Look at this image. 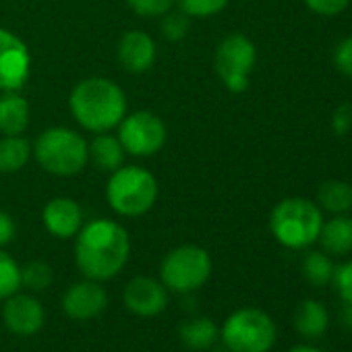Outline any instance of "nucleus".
Returning a JSON list of instances; mask_svg holds the SVG:
<instances>
[{"mask_svg": "<svg viewBox=\"0 0 352 352\" xmlns=\"http://www.w3.org/2000/svg\"><path fill=\"white\" fill-rule=\"evenodd\" d=\"M131 241L114 220H94L77 232L75 261L79 272L98 282L112 280L129 261Z\"/></svg>", "mask_w": 352, "mask_h": 352, "instance_id": "f257e3e1", "label": "nucleus"}, {"mask_svg": "<svg viewBox=\"0 0 352 352\" xmlns=\"http://www.w3.org/2000/svg\"><path fill=\"white\" fill-rule=\"evenodd\" d=\"M69 104L75 120L94 133H104L118 126L126 110L122 89L114 81L102 77H91L77 83Z\"/></svg>", "mask_w": 352, "mask_h": 352, "instance_id": "f03ea898", "label": "nucleus"}, {"mask_svg": "<svg viewBox=\"0 0 352 352\" xmlns=\"http://www.w3.org/2000/svg\"><path fill=\"white\" fill-rule=\"evenodd\" d=\"M323 226V212L317 204L302 197L280 201L270 216L274 239L286 249H307L317 243Z\"/></svg>", "mask_w": 352, "mask_h": 352, "instance_id": "7ed1b4c3", "label": "nucleus"}, {"mask_svg": "<svg viewBox=\"0 0 352 352\" xmlns=\"http://www.w3.org/2000/svg\"><path fill=\"white\" fill-rule=\"evenodd\" d=\"M106 197L110 208L124 218L147 214L157 199L155 176L139 166L116 168L108 181Z\"/></svg>", "mask_w": 352, "mask_h": 352, "instance_id": "20e7f679", "label": "nucleus"}, {"mask_svg": "<svg viewBox=\"0 0 352 352\" xmlns=\"http://www.w3.org/2000/svg\"><path fill=\"white\" fill-rule=\"evenodd\" d=\"M276 338L274 319L255 307L236 309L220 327V340L228 352H270Z\"/></svg>", "mask_w": 352, "mask_h": 352, "instance_id": "39448f33", "label": "nucleus"}, {"mask_svg": "<svg viewBox=\"0 0 352 352\" xmlns=\"http://www.w3.org/2000/svg\"><path fill=\"white\" fill-rule=\"evenodd\" d=\"M36 157L46 172L56 176H73L85 168L89 147L79 133L65 126H54L46 129L38 137Z\"/></svg>", "mask_w": 352, "mask_h": 352, "instance_id": "423d86ee", "label": "nucleus"}, {"mask_svg": "<svg viewBox=\"0 0 352 352\" xmlns=\"http://www.w3.org/2000/svg\"><path fill=\"white\" fill-rule=\"evenodd\" d=\"M212 276V257L197 245L172 249L160 265V282L172 292H195Z\"/></svg>", "mask_w": 352, "mask_h": 352, "instance_id": "0eeeda50", "label": "nucleus"}, {"mask_svg": "<svg viewBox=\"0 0 352 352\" xmlns=\"http://www.w3.org/2000/svg\"><path fill=\"white\" fill-rule=\"evenodd\" d=\"M257 60L255 44L243 34L226 36L216 50V71L228 91L241 94L249 87V77Z\"/></svg>", "mask_w": 352, "mask_h": 352, "instance_id": "6e6552de", "label": "nucleus"}, {"mask_svg": "<svg viewBox=\"0 0 352 352\" xmlns=\"http://www.w3.org/2000/svg\"><path fill=\"white\" fill-rule=\"evenodd\" d=\"M118 141L133 155H153L166 143V124L153 112L141 110L120 120Z\"/></svg>", "mask_w": 352, "mask_h": 352, "instance_id": "1a4fd4ad", "label": "nucleus"}, {"mask_svg": "<svg viewBox=\"0 0 352 352\" xmlns=\"http://www.w3.org/2000/svg\"><path fill=\"white\" fill-rule=\"evenodd\" d=\"M32 56L28 46L0 28V91H17L30 77Z\"/></svg>", "mask_w": 352, "mask_h": 352, "instance_id": "9d476101", "label": "nucleus"}, {"mask_svg": "<svg viewBox=\"0 0 352 352\" xmlns=\"http://www.w3.org/2000/svg\"><path fill=\"white\" fill-rule=\"evenodd\" d=\"M108 307V292L98 280H81L65 290L63 294V311L71 319L87 321L102 315Z\"/></svg>", "mask_w": 352, "mask_h": 352, "instance_id": "9b49d317", "label": "nucleus"}, {"mask_svg": "<svg viewBox=\"0 0 352 352\" xmlns=\"http://www.w3.org/2000/svg\"><path fill=\"white\" fill-rule=\"evenodd\" d=\"M124 307L137 317H155L168 307V288L149 276L129 280L122 292Z\"/></svg>", "mask_w": 352, "mask_h": 352, "instance_id": "f8f14e48", "label": "nucleus"}, {"mask_svg": "<svg viewBox=\"0 0 352 352\" xmlns=\"http://www.w3.org/2000/svg\"><path fill=\"white\" fill-rule=\"evenodd\" d=\"M3 321L7 329L17 336H34L44 327L46 313L36 296L15 292L13 296L5 298Z\"/></svg>", "mask_w": 352, "mask_h": 352, "instance_id": "ddd939ff", "label": "nucleus"}, {"mask_svg": "<svg viewBox=\"0 0 352 352\" xmlns=\"http://www.w3.org/2000/svg\"><path fill=\"white\" fill-rule=\"evenodd\" d=\"M46 230L56 239H71L83 226V212L77 201L69 197H56L46 204L42 214Z\"/></svg>", "mask_w": 352, "mask_h": 352, "instance_id": "4468645a", "label": "nucleus"}, {"mask_svg": "<svg viewBox=\"0 0 352 352\" xmlns=\"http://www.w3.org/2000/svg\"><path fill=\"white\" fill-rule=\"evenodd\" d=\"M118 60L129 73H145L155 60L153 40L139 30L126 32L118 42Z\"/></svg>", "mask_w": 352, "mask_h": 352, "instance_id": "2eb2a0df", "label": "nucleus"}, {"mask_svg": "<svg viewBox=\"0 0 352 352\" xmlns=\"http://www.w3.org/2000/svg\"><path fill=\"white\" fill-rule=\"evenodd\" d=\"M317 241L327 255L352 253V218L346 214H338L331 220L323 222Z\"/></svg>", "mask_w": 352, "mask_h": 352, "instance_id": "dca6fc26", "label": "nucleus"}, {"mask_svg": "<svg viewBox=\"0 0 352 352\" xmlns=\"http://www.w3.org/2000/svg\"><path fill=\"white\" fill-rule=\"evenodd\" d=\"M30 122V104L17 91H5L0 96V133L21 135Z\"/></svg>", "mask_w": 352, "mask_h": 352, "instance_id": "f3484780", "label": "nucleus"}, {"mask_svg": "<svg viewBox=\"0 0 352 352\" xmlns=\"http://www.w3.org/2000/svg\"><path fill=\"white\" fill-rule=\"evenodd\" d=\"M294 327L307 340L321 338L329 327L327 309L319 300H313V298L302 300L296 307V313H294Z\"/></svg>", "mask_w": 352, "mask_h": 352, "instance_id": "a211bd4d", "label": "nucleus"}, {"mask_svg": "<svg viewBox=\"0 0 352 352\" xmlns=\"http://www.w3.org/2000/svg\"><path fill=\"white\" fill-rule=\"evenodd\" d=\"M181 342L191 350H210L220 338V329L210 317H191L185 319L179 327Z\"/></svg>", "mask_w": 352, "mask_h": 352, "instance_id": "6ab92c4d", "label": "nucleus"}, {"mask_svg": "<svg viewBox=\"0 0 352 352\" xmlns=\"http://www.w3.org/2000/svg\"><path fill=\"white\" fill-rule=\"evenodd\" d=\"M319 210L333 216L348 214L352 210V185L346 181H325L317 191Z\"/></svg>", "mask_w": 352, "mask_h": 352, "instance_id": "aec40b11", "label": "nucleus"}, {"mask_svg": "<svg viewBox=\"0 0 352 352\" xmlns=\"http://www.w3.org/2000/svg\"><path fill=\"white\" fill-rule=\"evenodd\" d=\"M89 155L94 160V164L100 170H110L114 172L116 168H120L122 157H124V149L118 141V137H110V135H98L89 147Z\"/></svg>", "mask_w": 352, "mask_h": 352, "instance_id": "412c9836", "label": "nucleus"}, {"mask_svg": "<svg viewBox=\"0 0 352 352\" xmlns=\"http://www.w3.org/2000/svg\"><path fill=\"white\" fill-rule=\"evenodd\" d=\"M32 147L19 135H7L0 139V172H17L30 160Z\"/></svg>", "mask_w": 352, "mask_h": 352, "instance_id": "4be33fe9", "label": "nucleus"}, {"mask_svg": "<svg viewBox=\"0 0 352 352\" xmlns=\"http://www.w3.org/2000/svg\"><path fill=\"white\" fill-rule=\"evenodd\" d=\"M300 270H302V276H305V280L309 284L325 286V284L331 282L336 265L331 263V259H329V255L325 251H311V253L305 255Z\"/></svg>", "mask_w": 352, "mask_h": 352, "instance_id": "5701e85b", "label": "nucleus"}, {"mask_svg": "<svg viewBox=\"0 0 352 352\" xmlns=\"http://www.w3.org/2000/svg\"><path fill=\"white\" fill-rule=\"evenodd\" d=\"M21 288V267L19 263L0 249V300L19 292Z\"/></svg>", "mask_w": 352, "mask_h": 352, "instance_id": "b1692460", "label": "nucleus"}, {"mask_svg": "<svg viewBox=\"0 0 352 352\" xmlns=\"http://www.w3.org/2000/svg\"><path fill=\"white\" fill-rule=\"evenodd\" d=\"M52 280H54V272L44 261H32L21 267V286H25L34 292L46 290L52 284Z\"/></svg>", "mask_w": 352, "mask_h": 352, "instance_id": "393cba45", "label": "nucleus"}, {"mask_svg": "<svg viewBox=\"0 0 352 352\" xmlns=\"http://www.w3.org/2000/svg\"><path fill=\"white\" fill-rule=\"evenodd\" d=\"M187 17H212L226 9L228 0H176Z\"/></svg>", "mask_w": 352, "mask_h": 352, "instance_id": "a878e982", "label": "nucleus"}, {"mask_svg": "<svg viewBox=\"0 0 352 352\" xmlns=\"http://www.w3.org/2000/svg\"><path fill=\"white\" fill-rule=\"evenodd\" d=\"M331 282H333L340 298L346 305H352V261H346L342 265H336Z\"/></svg>", "mask_w": 352, "mask_h": 352, "instance_id": "bb28decb", "label": "nucleus"}, {"mask_svg": "<svg viewBox=\"0 0 352 352\" xmlns=\"http://www.w3.org/2000/svg\"><path fill=\"white\" fill-rule=\"evenodd\" d=\"M126 3L141 17H162L172 7V0H126Z\"/></svg>", "mask_w": 352, "mask_h": 352, "instance_id": "cd10ccee", "label": "nucleus"}, {"mask_svg": "<svg viewBox=\"0 0 352 352\" xmlns=\"http://www.w3.org/2000/svg\"><path fill=\"white\" fill-rule=\"evenodd\" d=\"M187 30H189V19L183 11L166 15L162 21V32L168 40H181L187 34Z\"/></svg>", "mask_w": 352, "mask_h": 352, "instance_id": "c85d7f7f", "label": "nucleus"}, {"mask_svg": "<svg viewBox=\"0 0 352 352\" xmlns=\"http://www.w3.org/2000/svg\"><path fill=\"white\" fill-rule=\"evenodd\" d=\"M333 65L340 73L352 77V36L342 40L333 50Z\"/></svg>", "mask_w": 352, "mask_h": 352, "instance_id": "c756f323", "label": "nucleus"}, {"mask_svg": "<svg viewBox=\"0 0 352 352\" xmlns=\"http://www.w3.org/2000/svg\"><path fill=\"white\" fill-rule=\"evenodd\" d=\"M350 0H305V5L317 13V15H323V17H333V15H340L346 7H348Z\"/></svg>", "mask_w": 352, "mask_h": 352, "instance_id": "7c9ffc66", "label": "nucleus"}, {"mask_svg": "<svg viewBox=\"0 0 352 352\" xmlns=\"http://www.w3.org/2000/svg\"><path fill=\"white\" fill-rule=\"evenodd\" d=\"M331 124H333V131L338 135H346L350 131V126H352V106H348V104L340 106L336 110V114H333Z\"/></svg>", "mask_w": 352, "mask_h": 352, "instance_id": "2f4dec72", "label": "nucleus"}, {"mask_svg": "<svg viewBox=\"0 0 352 352\" xmlns=\"http://www.w3.org/2000/svg\"><path fill=\"white\" fill-rule=\"evenodd\" d=\"M15 232H17V226H15L13 218L7 212L0 210V249L15 239Z\"/></svg>", "mask_w": 352, "mask_h": 352, "instance_id": "473e14b6", "label": "nucleus"}, {"mask_svg": "<svg viewBox=\"0 0 352 352\" xmlns=\"http://www.w3.org/2000/svg\"><path fill=\"white\" fill-rule=\"evenodd\" d=\"M342 321L352 329V305H346L344 311H342Z\"/></svg>", "mask_w": 352, "mask_h": 352, "instance_id": "72a5a7b5", "label": "nucleus"}, {"mask_svg": "<svg viewBox=\"0 0 352 352\" xmlns=\"http://www.w3.org/2000/svg\"><path fill=\"white\" fill-rule=\"evenodd\" d=\"M288 352H321V350L315 346H309V344H298V346H292Z\"/></svg>", "mask_w": 352, "mask_h": 352, "instance_id": "f704fd0d", "label": "nucleus"}]
</instances>
